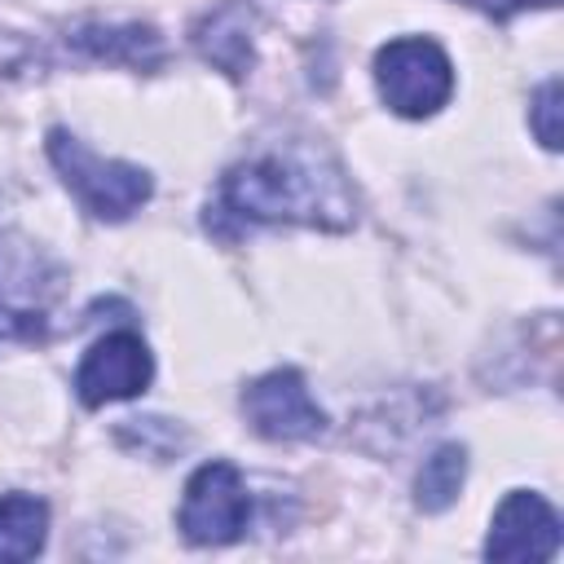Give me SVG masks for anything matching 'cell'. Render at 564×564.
I'll return each mask as SVG.
<instances>
[{
  "mask_svg": "<svg viewBox=\"0 0 564 564\" xmlns=\"http://www.w3.org/2000/svg\"><path fill=\"white\" fill-rule=\"evenodd\" d=\"M216 212L247 225H317L348 229L357 220V198L339 163L308 141H269L220 181Z\"/></svg>",
  "mask_w": 564,
  "mask_h": 564,
  "instance_id": "cell-1",
  "label": "cell"
},
{
  "mask_svg": "<svg viewBox=\"0 0 564 564\" xmlns=\"http://www.w3.org/2000/svg\"><path fill=\"white\" fill-rule=\"evenodd\" d=\"M66 273L57 260L0 216V339H40L53 330Z\"/></svg>",
  "mask_w": 564,
  "mask_h": 564,
  "instance_id": "cell-2",
  "label": "cell"
},
{
  "mask_svg": "<svg viewBox=\"0 0 564 564\" xmlns=\"http://www.w3.org/2000/svg\"><path fill=\"white\" fill-rule=\"evenodd\" d=\"M48 159H53L57 176L66 181V189L97 220H128L150 198V189H154V181H150L145 167L123 163V159H101L97 150H88L66 128H53L48 132Z\"/></svg>",
  "mask_w": 564,
  "mask_h": 564,
  "instance_id": "cell-3",
  "label": "cell"
},
{
  "mask_svg": "<svg viewBox=\"0 0 564 564\" xmlns=\"http://www.w3.org/2000/svg\"><path fill=\"white\" fill-rule=\"evenodd\" d=\"M375 84H379V97L388 101V110H397L405 119H427L449 101L454 66L436 40L405 35V40H388L375 53Z\"/></svg>",
  "mask_w": 564,
  "mask_h": 564,
  "instance_id": "cell-4",
  "label": "cell"
},
{
  "mask_svg": "<svg viewBox=\"0 0 564 564\" xmlns=\"http://www.w3.org/2000/svg\"><path fill=\"white\" fill-rule=\"evenodd\" d=\"M251 520V498L247 485L238 476L234 463H203L189 480H185V498H181V533L194 546H225L234 538H242Z\"/></svg>",
  "mask_w": 564,
  "mask_h": 564,
  "instance_id": "cell-5",
  "label": "cell"
},
{
  "mask_svg": "<svg viewBox=\"0 0 564 564\" xmlns=\"http://www.w3.org/2000/svg\"><path fill=\"white\" fill-rule=\"evenodd\" d=\"M242 414L264 441H313L326 432L322 405L308 397L300 370H269L242 388Z\"/></svg>",
  "mask_w": 564,
  "mask_h": 564,
  "instance_id": "cell-6",
  "label": "cell"
},
{
  "mask_svg": "<svg viewBox=\"0 0 564 564\" xmlns=\"http://www.w3.org/2000/svg\"><path fill=\"white\" fill-rule=\"evenodd\" d=\"M150 379H154V357L145 339L132 330H110L84 352L75 370V392L84 405H110L145 392Z\"/></svg>",
  "mask_w": 564,
  "mask_h": 564,
  "instance_id": "cell-7",
  "label": "cell"
},
{
  "mask_svg": "<svg viewBox=\"0 0 564 564\" xmlns=\"http://www.w3.org/2000/svg\"><path fill=\"white\" fill-rule=\"evenodd\" d=\"M560 551V516L542 494L529 489H511L489 524L485 538V555L489 560H507V564H542L555 560Z\"/></svg>",
  "mask_w": 564,
  "mask_h": 564,
  "instance_id": "cell-8",
  "label": "cell"
},
{
  "mask_svg": "<svg viewBox=\"0 0 564 564\" xmlns=\"http://www.w3.org/2000/svg\"><path fill=\"white\" fill-rule=\"evenodd\" d=\"M48 507L31 494H0V564H22L44 551Z\"/></svg>",
  "mask_w": 564,
  "mask_h": 564,
  "instance_id": "cell-9",
  "label": "cell"
},
{
  "mask_svg": "<svg viewBox=\"0 0 564 564\" xmlns=\"http://www.w3.org/2000/svg\"><path fill=\"white\" fill-rule=\"evenodd\" d=\"M194 40H198V48H203L216 66H225L229 75H242V70L251 66V35H247V13H242V4L216 9V13L194 31Z\"/></svg>",
  "mask_w": 564,
  "mask_h": 564,
  "instance_id": "cell-10",
  "label": "cell"
},
{
  "mask_svg": "<svg viewBox=\"0 0 564 564\" xmlns=\"http://www.w3.org/2000/svg\"><path fill=\"white\" fill-rule=\"evenodd\" d=\"M463 480H467V449H463V445H441V449L423 463V471H419V480H414V502H419L423 511H445V507L458 498Z\"/></svg>",
  "mask_w": 564,
  "mask_h": 564,
  "instance_id": "cell-11",
  "label": "cell"
},
{
  "mask_svg": "<svg viewBox=\"0 0 564 564\" xmlns=\"http://www.w3.org/2000/svg\"><path fill=\"white\" fill-rule=\"evenodd\" d=\"M529 123H533V137H538L546 150H560V79H546V84L533 93Z\"/></svg>",
  "mask_w": 564,
  "mask_h": 564,
  "instance_id": "cell-12",
  "label": "cell"
},
{
  "mask_svg": "<svg viewBox=\"0 0 564 564\" xmlns=\"http://www.w3.org/2000/svg\"><path fill=\"white\" fill-rule=\"evenodd\" d=\"M516 4H555V0H516Z\"/></svg>",
  "mask_w": 564,
  "mask_h": 564,
  "instance_id": "cell-13",
  "label": "cell"
}]
</instances>
